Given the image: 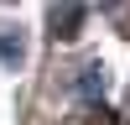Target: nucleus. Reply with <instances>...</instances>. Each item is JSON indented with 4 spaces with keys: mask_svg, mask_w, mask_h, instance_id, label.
Instances as JSON below:
<instances>
[{
    "mask_svg": "<svg viewBox=\"0 0 130 125\" xmlns=\"http://www.w3.org/2000/svg\"><path fill=\"white\" fill-rule=\"evenodd\" d=\"M21 57H26L21 26H0V68H21Z\"/></svg>",
    "mask_w": 130,
    "mask_h": 125,
    "instance_id": "f257e3e1",
    "label": "nucleus"
},
{
    "mask_svg": "<svg viewBox=\"0 0 130 125\" xmlns=\"http://www.w3.org/2000/svg\"><path fill=\"white\" fill-rule=\"evenodd\" d=\"M78 21H83V5H68V10H52V31H57V37H73V31H78Z\"/></svg>",
    "mask_w": 130,
    "mask_h": 125,
    "instance_id": "f03ea898",
    "label": "nucleus"
},
{
    "mask_svg": "<svg viewBox=\"0 0 130 125\" xmlns=\"http://www.w3.org/2000/svg\"><path fill=\"white\" fill-rule=\"evenodd\" d=\"M104 83H109V78H104V68H99V63H89V68H83V78H78V89H83V99H99Z\"/></svg>",
    "mask_w": 130,
    "mask_h": 125,
    "instance_id": "7ed1b4c3",
    "label": "nucleus"
}]
</instances>
